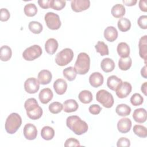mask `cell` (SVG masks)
<instances>
[{
    "mask_svg": "<svg viewBox=\"0 0 147 147\" xmlns=\"http://www.w3.org/2000/svg\"><path fill=\"white\" fill-rule=\"evenodd\" d=\"M67 126L76 135H82L88 130L87 123L77 115H71L66 119Z\"/></svg>",
    "mask_w": 147,
    "mask_h": 147,
    "instance_id": "6da1fadb",
    "label": "cell"
},
{
    "mask_svg": "<svg viewBox=\"0 0 147 147\" xmlns=\"http://www.w3.org/2000/svg\"><path fill=\"white\" fill-rule=\"evenodd\" d=\"M24 107L26 110L28 117L31 119H38L41 118L42 115V109L38 105L35 98H31L28 99L24 103Z\"/></svg>",
    "mask_w": 147,
    "mask_h": 147,
    "instance_id": "7a4b0ae2",
    "label": "cell"
},
{
    "mask_svg": "<svg viewBox=\"0 0 147 147\" xmlns=\"http://www.w3.org/2000/svg\"><path fill=\"white\" fill-rule=\"evenodd\" d=\"M90 58L85 52L80 53L75 63L74 68L79 75H84L87 74L90 69Z\"/></svg>",
    "mask_w": 147,
    "mask_h": 147,
    "instance_id": "3957f363",
    "label": "cell"
},
{
    "mask_svg": "<svg viewBox=\"0 0 147 147\" xmlns=\"http://www.w3.org/2000/svg\"><path fill=\"white\" fill-rule=\"evenodd\" d=\"M22 124L21 116L16 113L10 114L6 119L5 127L6 132L12 134L15 133Z\"/></svg>",
    "mask_w": 147,
    "mask_h": 147,
    "instance_id": "277c9868",
    "label": "cell"
},
{
    "mask_svg": "<svg viewBox=\"0 0 147 147\" xmlns=\"http://www.w3.org/2000/svg\"><path fill=\"white\" fill-rule=\"evenodd\" d=\"M73 57V51L70 48H64L56 54L55 62L59 66H64L69 64L72 60Z\"/></svg>",
    "mask_w": 147,
    "mask_h": 147,
    "instance_id": "5b68a950",
    "label": "cell"
},
{
    "mask_svg": "<svg viewBox=\"0 0 147 147\" xmlns=\"http://www.w3.org/2000/svg\"><path fill=\"white\" fill-rule=\"evenodd\" d=\"M96 99L106 108H110L114 104V98L112 94L105 90H99L96 94Z\"/></svg>",
    "mask_w": 147,
    "mask_h": 147,
    "instance_id": "8992f818",
    "label": "cell"
},
{
    "mask_svg": "<svg viewBox=\"0 0 147 147\" xmlns=\"http://www.w3.org/2000/svg\"><path fill=\"white\" fill-rule=\"evenodd\" d=\"M42 53V51L40 46L33 45L25 49L22 53V57L25 60L32 61L39 57Z\"/></svg>",
    "mask_w": 147,
    "mask_h": 147,
    "instance_id": "52a82bcc",
    "label": "cell"
},
{
    "mask_svg": "<svg viewBox=\"0 0 147 147\" xmlns=\"http://www.w3.org/2000/svg\"><path fill=\"white\" fill-rule=\"evenodd\" d=\"M44 20L47 26L51 30H57L61 26L59 16L55 13L48 12L44 16Z\"/></svg>",
    "mask_w": 147,
    "mask_h": 147,
    "instance_id": "ba28073f",
    "label": "cell"
},
{
    "mask_svg": "<svg viewBox=\"0 0 147 147\" xmlns=\"http://www.w3.org/2000/svg\"><path fill=\"white\" fill-rule=\"evenodd\" d=\"M24 88L29 94H35L40 88V83L35 78H28L24 83Z\"/></svg>",
    "mask_w": 147,
    "mask_h": 147,
    "instance_id": "9c48e42d",
    "label": "cell"
},
{
    "mask_svg": "<svg viewBox=\"0 0 147 147\" xmlns=\"http://www.w3.org/2000/svg\"><path fill=\"white\" fill-rule=\"evenodd\" d=\"M132 90L131 85L127 82H122L121 84L115 91L116 95L119 98H124L127 97Z\"/></svg>",
    "mask_w": 147,
    "mask_h": 147,
    "instance_id": "30bf717a",
    "label": "cell"
},
{
    "mask_svg": "<svg viewBox=\"0 0 147 147\" xmlns=\"http://www.w3.org/2000/svg\"><path fill=\"white\" fill-rule=\"evenodd\" d=\"M90 1L89 0H72L71 2V6L75 12H81L89 8Z\"/></svg>",
    "mask_w": 147,
    "mask_h": 147,
    "instance_id": "8fae6325",
    "label": "cell"
},
{
    "mask_svg": "<svg viewBox=\"0 0 147 147\" xmlns=\"http://www.w3.org/2000/svg\"><path fill=\"white\" fill-rule=\"evenodd\" d=\"M23 133L26 139L28 140H33L37 137V130L34 125L29 123L25 125Z\"/></svg>",
    "mask_w": 147,
    "mask_h": 147,
    "instance_id": "7c38bea8",
    "label": "cell"
},
{
    "mask_svg": "<svg viewBox=\"0 0 147 147\" xmlns=\"http://www.w3.org/2000/svg\"><path fill=\"white\" fill-rule=\"evenodd\" d=\"M140 56L144 60L145 64H146L147 60V36L144 35L141 37L138 42Z\"/></svg>",
    "mask_w": 147,
    "mask_h": 147,
    "instance_id": "4fadbf2b",
    "label": "cell"
},
{
    "mask_svg": "<svg viewBox=\"0 0 147 147\" xmlns=\"http://www.w3.org/2000/svg\"><path fill=\"white\" fill-rule=\"evenodd\" d=\"M131 127V121L128 118H123L120 119L117 123V128L121 133H126L129 132Z\"/></svg>",
    "mask_w": 147,
    "mask_h": 147,
    "instance_id": "5bb4252c",
    "label": "cell"
},
{
    "mask_svg": "<svg viewBox=\"0 0 147 147\" xmlns=\"http://www.w3.org/2000/svg\"><path fill=\"white\" fill-rule=\"evenodd\" d=\"M103 76L98 72H95L91 74L89 77V83L90 85L95 88H97L103 83Z\"/></svg>",
    "mask_w": 147,
    "mask_h": 147,
    "instance_id": "9a60e30c",
    "label": "cell"
},
{
    "mask_svg": "<svg viewBox=\"0 0 147 147\" xmlns=\"http://www.w3.org/2000/svg\"><path fill=\"white\" fill-rule=\"evenodd\" d=\"M37 78L40 84L45 85L49 84L51 82L52 75L49 70L42 69L39 72Z\"/></svg>",
    "mask_w": 147,
    "mask_h": 147,
    "instance_id": "2e32d148",
    "label": "cell"
},
{
    "mask_svg": "<svg viewBox=\"0 0 147 147\" xmlns=\"http://www.w3.org/2000/svg\"><path fill=\"white\" fill-rule=\"evenodd\" d=\"M53 94L49 88H45L41 90L38 94V98L42 104H47L53 98Z\"/></svg>",
    "mask_w": 147,
    "mask_h": 147,
    "instance_id": "e0dca14e",
    "label": "cell"
},
{
    "mask_svg": "<svg viewBox=\"0 0 147 147\" xmlns=\"http://www.w3.org/2000/svg\"><path fill=\"white\" fill-rule=\"evenodd\" d=\"M53 88L59 95L64 94L67 89V83L63 79H58L53 83Z\"/></svg>",
    "mask_w": 147,
    "mask_h": 147,
    "instance_id": "ac0fdd59",
    "label": "cell"
},
{
    "mask_svg": "<svg viewBox=\"0 0 147 147\" xmlns=\"http://www.w3.org/2000/svg\"><path fill=\"white\" fill-rule=\"evenodd\" d=\"M104 37L108 41L113 42L118 37V31L113 26H107L104 30Z\"/></svg>",
    "mask_w": 147,
    "mask_h": 147,
    "instance_id": "d6986e66",
    "label": "cell"
},
{
    "mask_svg": "<svg viewBox=\"0 0 147 147\" xmlns=\"http://www.w3.org/2000/svg\"><path fill=\"white\" fill-rule=\"evenodd\" d=\"M133 119L138 123H144L146 121L147 118L146 111L144 108H138L136 109L133 114Z\"/></svg>",
    "mask_w": 147,
    "mask_h": 147,
    "instance_id": "ffe728a7",
    "label": "cell"
},
{
    "mask_svg": "<svg viewBox=\"0 0 147 147\" xmlns=\"http://www.w3.org/2000/svg\"><path fill=\"white\" fill-rule=\"evenodd\" d=\"M58 42L53 38H49L45 43V51L49 55H53L58 48Z\"/></svg>",
    "mask_w": 147,
    "mask_h": 147,
    "instance_id": "44dd1931",
    "label": "cell"
},
{
    "mask_svg": "<svg viewBox=\"0 0 147 147\" xmlns=\"http://www.w3.org/2000/svg\"><path fill=\"white\" fill-rule=\"evenodd\" d=\"M63 105V110L65 113H72L76 111L79 107L77 102L75 99H72L66 100L64 102Z\"/></svg>",
    "mask_w": 147,
    "mask_h": 147,
    "instance_id": "7402d4cb",
    "label": "cell"
},
{
    "mask_svg": "<svg viewBox=\"0 0 147 147\" xmlns=\"http://www.w3.org/2000/svg\"><path fill=\"white\" fill-rule=\"evenodd\" d=\"M102 69L106 73L113 71L115 68V63L114 61L109 57L103 59L100 63Z\"/></svg>",
    "mask_w": 147,
    "mask_h": 147,
    "instance_id": "603a6c76",
    "label": "cell"
},
{
    "mask_svg": "<svg viewBox=\"0 0 147 147\" xmlns=\"http://www.w3.org/2000/svg\"><path fill=\"white\" fill-rule=\"evenodd\" d=\"M122 82V80L115 75H111L107 78V86L113 91H115Z\"/></svg>",
    "mask_w": 147,
    "mask_h": 147,
    "instance_id": "cb8c5ba5",
    "label": "cell"
},
{
    "mask_svg": "<svg viewBox=\"0 0 147 147\" xmlns=\"http://www.w3.org/2000/svg\"><path fill=\"white\" fill-rule=\"evenodd\" d=\"M118 54L121 57H127L129 56L130 54V48L128 44L124 42H119L117 48Z\"/></svg>",
    "mask_w": 147,
    "mask_h": 147,
    "instance_id": "d4e9b609",
    "label": "cell"
},
{
    "mask_svg": "<svg viewBox=\"0 0 147 147\" xmlns=\"http://www.w3.org/2000/svg\"><path fill=\"white\" fill-rule=\"evenodd\" d=\"M111 13L114 17L121 18L125 14V8L123 5L117 3L112 7Z\"/></svg>",
    "mask_w": 147,
    "mask_h": 147,
    "instance_id": "484cf974",
    "label": "cell"
},
{
    "mask_svg": "<svg viewBox=\"0 0 147 147\" xmlns=\"http://www.w3.org/2000/svg\"><path fill=\"white\" fill-rule=\"evenodd\" d=\"M12 51L7 45L2 46L0 48V59L3 61H8L11 57Z\"/></svg>",
    "mask_w": 147,
    "mask_h": 147,
    "instance_id": "4316f807",
    "label": "cell"
},
{
    "mask_svg": "<svg viewBox=\"0 0 147 147\" xmlns=\"http://www.w3.org/2000/svg\"><path fill=\"white\" fill-rule=\"evenodd\" d=\"M41 137L45 140H51L55 136L54 129L48 126H44L41 131Z\"/></svg>",
    "mask_w": 147,
    "mask_h": 147,
    "instance_id": "83f0119b",
    "label": "cell"
},
{
    "mask_svg": "<svg viewBox=\"0 0 147 147\" xmlns=\"http://www.w3.org/2000/svg\"><path fill=\"white\" fill-rule=\"evenodd\" d=\"M115 112L119 116H127L131 113V108L126 104H119L116 107Z\"/></svg>",
    "mask_w": 147,
    "mask_h": 147,
    "instance_id": "f1b7e54d",
    "label": "cell"
},
{
    "mask_svg": "<svg viewBox=\"0 0 147 147\" xmlns=\"http://www.w3.org/2000/svg\"><path fill=\"white\" fill-rule=\"evenodd\" d=\"M78 98L82 103L84 104H88L92 101V95L88 90H83L79 94Z\"/></svg>",
    "mask_w": 147,
    "mask_h": 147,
    "instance_id": "f546056e",
    "label": "cell"
},
{
    "mask_svg": "<svg viewBox=\"0 0 147 147\" xmlns=\"http://www.w3.org/2000/svg\"><path fill=\"white\" fill-rule=\"evenodd\" d=\"M132 60L130 56L127 57H121L118 61V67L122 71L128 70L131 66Z\"/></svg>",
    "mask_w": 147,
    "mask_h": 147,
    "instance_id": "4dcf8cb0",
    "label": "cell"
},
{
    "mask_svg": "<svg viewBox=\"0 0 147 147\" xmlns=\"http://www.w3.org/2000/svg\"><path fill=\"white\" fill-rule=\"evenodd\" d=\"M117 25L120 31L125 32L130 29L131 22L130 21L126 18H121L118 21Z\"/></svg>",
    "mask_w": 147,
    "mask_h": 147,
    "instance_id": "1f68e13d",
    "label": "cell"
},
{
    "mask_svg": "<svg viewBox=\"0 0 147 147\" xmlns=\"http://www.w3.org/2000/svg\"><path fill=\"white\" fill-rule=\"evenodd\" d=\"M63 76L68 81H73L76 77L77 72H76L75 68L72 67H68L65 68L63 71Z\"/></svg>",
    "mask_w": 147,
    "mask_h": 147,
    "instance_id": "d6a6232c",
    "label": "cell"
},
{
    "mask_svg": "<svg viewBox=\"0 0 147 147\" xmlns=\"http://www.w3.org/2000/svg\"><path fill=\"white\" fill-rule=\"evenodd\" d=\"M24 11L26 16L33 17L37 13V8L34 3H28L24 6Z\"/></svg>",
    "mask_w": 147,
    "mask_h": 147,
    "instance_id": "836d02e7",
    "label": "cell"
},
{
    "mask_svg": "<svg viewBox=\"0 0 147 147\" xmlns=\"http://www.w3.org/2000/svg\"><path fill=\"white\" fill-rule=\"evenodd\" d=\"M28 28L34 34H39L43 29L42 24L40 22L35 21H30L29 23Z\"/></svg>",
    "mask_w": 147,
    "mask_h": 147,
    "instance_id": "e575fe53",
    "label": "cell"
},
{
    "mask_svg": "<svg viewBox=\"0 0 147 147\" xmlns=\"http://www.w3.org/2000/svg\"><path fill=\"white\" fill-rule=\"evenodd\" d=\"M95 48L97 52L99 53L101 56L108 55L109 53L107 45L103 41H99L95 45Z\"/></svg>",
    "mask_w": 147,
    "mask_h": 147,
    "instance_id": "d590c367",
    "label": "cell"
},
{
    "mask_svg": "<svg viewBox=\"0 0 147 147\" xmlns=\"http://www.w3.org/2000/svg\"><path fill=\"white\" fill-rule=\"evenodd\" d=\"M133 132L137 136L141 138H146L147 136L146 128L140 125H136L133 127Z\"/></svg>",
    "mask_w": 147,
    "mask_h": 147,
    "instance_id": "8d00e7d4",
    "label": "cell"
},
{
    "mask_svg": "<svg viewBox=\"0 0 147 147\" xmlns=\"http://www.w3.org/2000/svg\"><path fill=\"white\" fill-rule=\"evenodd\" d=\"M65 4L66 1L64 0H51L50 7L56 10H61L65 7Z\"/></svg>",
    "mask_w": 147,
    "mask_h": 147,
    "instance_id": "74e56055",
    "label": "cell"
},
{
    "mask_svg": "<svg viewBox=\"0 0 147 147\" xmlns=\"http://www.w3.org/2000/svg\"><path fill=\"white\" fill-rule=\"evenodd\" d=\"M49 110L52 114H58L61 111L63 105L59 102H53L49 105Z\"/></svg>",
    "mask_w": 147,
    "mask_h": 147,
    "instance_id": "f35d334b",
    "label": "cell"
},
{
    "mask_svg": "<svg viewBox=\"0 0 147 147\" xmlns=\"http://www.w3.org/2000/svg\"><path fill=\"white\" fill-rule=\"evenodd\" d=\"M143 102V97L138 93L134 94L130 98V102L134 106H137L142 105Z\"/></svg>",
    "mask_w": 147,
    "mask_h": 147,
    "instance_id": "ab89813d",
    "label": "cell"
},
{
    "mask_svg": "<svg viewBox=\"0 0 147 147\" xmlns=\"http://www.w3.org/2000/svg\"><path fill=\"white\" fill-rule=\"evenodd\" d=\"M80 146L79 141L74 138H69L66 140L64 143V146L69 147V146Z\"/></svg>",
    "mask_w": 147,
    "mask_h": 147,
    "instance_id": "60d3db41",
    "label": "cell"
},
{
    "mask_svg": "<svg viewBox=\"0 0 147 147\" xmlns=\"http://www.w3.org/2000/svg\"><path fill=\"white\" fill-rule=\"evenodd\" d=\"M137 24L140 28L143 29H146L147 28V16L146 15L141 16L138 20Z\"/></svg>",
    "mask_w": 147,
    "mask_h": 147,
    "instance_id": "b9f144b4",
    "label": "cell"
},
{
    "mask_svg": "<svg viewBox=\"0 0 147 147\" xmlns=\"http://www.w3.org/2000/svg\"><path fill=\"white\" fill-rule=\"evenodd\" d=\"M10 18V13L6 8H2L0 12V20L1 21H7Z\"/></svg>",
    "mask_w": 147,
    "mask_h": 147,
    "instance_id": "7bdbcfd3",
    "label": "cell"
},
{
    "mask_svg": "<svg viewBox=\"0 0 147 147\" xmlns=\"http://www.w3.org/2000/svg\"><path fill=\"white\" fill-rule=\"evenodd\" d=\"M117 146L118 147H121V146L128 147L130 146V141L127 138L121 137L119 139H118L117 143Z\"/></svg>",
    "mask_w": 147,
    "mask_h": 147,
    "instance_id": "ee69618b",
    "label": "cell"
},
{
    "mask_svg": "<svg viewBox=\"0 0 147 147\" xmlns=\"http://www.w3.org/2000/svg\"><path fill=\"white\" fill-rule=\"evenodd\" d=\"M88 110L91 114L93 115H97L100 113V111L102 110V108L100 107L99 105L94 104L89 107Z\"/></svg>",
    "mask_w": 147,
    "mask_h": 147,
    "instance_id": "f6af8a7d",
    "label": "cell"
},
{
    "mask_svg": "<svg viewBox=\"0 0 147 147\" xmlns=\"http://www.w3.org/2000/svg\"><path fill=\"white\" fill-rule=\"evenodd\" d=\"M51 0H38L37 1L39 6L42 9H48L50 7Z\"/></svg>",
    "mask_w": 147,
    "mask_h": 147,
    "instance_id": "bcb514c9",
    "label": "cell"
},
{
    "mask_svg": "<svg viewBox=\"0 0 147 147\" xmlns=\"http://www.w3.org/2000/svg\"><path fill=\"white\" fill-rule=\"evenodd\" d=\"M146 3V1L145 0H140L139 1V7L141 11L144 12H146L147 11Z\"/></svg>",
    "mask_w": 147,
    "mask_h": 147,
    "instance_id": "7dc6e473",
    "label": "cell"
},
{
    "mask_svg": "<svg viewBox=\"0 0 147 147\" xmlns=\"http://www.w3.org/2000/svg\"><path fill=\"white\" fill-rule=\"evenodd\" d=\"M123 3L127 6H132L136 4L137 0H123Z\"/></svg>",
    "mask_w": 147,
    "mask_h": 147,
    "instance_id": "c3c4849f",
    "label": "cell"
},
{
    "mask_svg": "<svg viewBox=\"0 0 147 147\" xmlns=\"http://www.w3.org/2000/svg\"><path fill=\"white\" fill-rule=\"evenodd\" d=\"M141 76L145 78L146 79L147 78V74H146V65L145 64L144 67H143L141 70Z\"/></svg>",
    "mask_w": 147,
    "mask_h": 147,
    "instance_id": "681fc988",
    "label": "cell"
},
{
    "mask_svg": "<svg viewBox=\"0 0 147 147\" xmlns=\"http://www.w3.org/2000/svg\"><path fill=\"white\" fill-rule=\"evenodd\" d=\"M141 91L144 93V94L146 96V90H147V82H144L142 86H141Z\"/></svg>",
    "mask_w": 147,
    "mask_h": 147,
    "instance_id": "f907efd6",
    "label": "cell"
}]
</instances>
